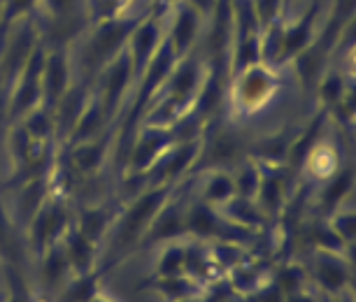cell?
Listing matches in <instances>:
<instances>
[{
	"instance_id": "obj_1",
	"label": "cell",
	"mask_w": 356,
	"mask_h": 302,
	"mask_svg": "<svg viewBox=\"0 0 356 302\" xmlns=\"http://www.w3.org/2000/svg\"><path fill=\"white\" fill-rule=\"evenodd\" d=\"M312 277L317 279L321 291L328 295H340L349 284L347 267L338 263V258H333V256L317 260V265H314V270H312Z\"/></svg>"
},
{
	"instance_id": "obj_2",
	"label": "cell",
	"mask_w": 356,
	"mask_h": 302,
	"mask_svg": "<svg viewBox=\"0 0 356 302\" xmlns=\"http://www.w3.org/2000/svg\"><path fill=\"white\" fill-rule=\"evenodd\" d=\"M154 291L165 302H175L184 298H200V295L207 293V288L191 277H186V274H175V277H159L154 281Z\"/></svg>"
},
{
	"instance_id": "obj_3",
	"label": "cell",
	"mask_w": 356,
	"mask_h": 302,
	"mask_svg": "<svg viewBox=\"0 0 356 302\" xmlns=\"http://www.w3.org/2000/svg\"><path fill=\"white\" fill-rule=\"evenodd\" d=\"M58 291L56 302H89L98 293V281L93 274H72Z\"/></svg>"
},
{
	"instance_id": "obj_4",
	"label": "cell",
	"mask_w": 356,
	"mask_h": 302,
	"mask_svg": "<svg viewBox=\"0 0 356 302\" xmlns=\"http://www.w3.org/2000/svg\"><path fill=\"white\" fill-rule=\"evenodd\" d=\"M282 302H317V298L307 295L303 291H293V293H282Z\"/></svg>"
},
{
	"instance_id": "obj_5",
	"label": "cell",
	"mask_w": 356,
	"mask_h": 302,
	"mask_svg": "<svg viewBox=\"0 0 356 302\" xmlns=\"http://www.w3.org/2000/svg\"><path fill=\"white\" fill-rule=\"evenodd\" d=\"M3 302H31V298L26 293H22V291H15V293H8L5 295V300Z\"/></svg>"
},
{
	"instance_id": "obj_6",
	"label": "cell",
	"mask_w": 356,
	"mask_h": 302,
	"mask_svg": "<svg viewBox=\"0 0 356 302\" xmlns=\"http://www.w3.org/2000/svg\"><path fill=\"white\" fill-rule=\"evenodd\" d=\"M221 300H224V298H219V295H214V293L207 291V293L203 295V298L198 300V302H221Z\"/></svg>"
},
{
	"instance_id": "obj_7",
	"label": "cell",
	"mask_w": 356,
	"mask_h": 302,
	"mask_svg": "<svg viewBox=\"0 0 356 302\" xmlns=\"http://www.w3.org/2000/svg\"><path fill=\"white\" fill-rule=\"evenodd\" d=\"M89 302H114V300H112V298H107V295H103V293L98 291V293L93 295V298H91Z\"/></svg>"
},
{
	"instance_id": "obj_8",
	"label": "cell",
	"mask_w": 356,
	"mask_h": 302,
	"mask_svg": "<svg viewBox=\"0 0 356 302\" xmlns=\"http://www.w3.org/2000/svg\"><path fill=\"white\" fill-rule=\"evenodd\" d=\"M31 302H56V298H49V295H38V298H31Z\"/></svg>"
},
{
	"instance_id": "obj_9",
	"label": "cell",
	"mask_w": 356,
	"mask_h": 302,
	"mask_svg": "<svg viewBox=\"0 0 356 302\" xmlns=\"http://www.w3.org/2000/svg\"><path fill=\"white\" fill-rule=\"evenodd\" d=\"M200 298H203V295H200ZM200 298H184V300H175V302H198Z\"/></svg>"
},
{
	"instance_id": "obj_10",
	"label": "cell",
	"mask_w": 356,
	"mask_h": 302,
	"mask_svg": "<svg viewBox=\"0 0 356 302\" xmlns=\"http://www.w3.org/2000/svg\"><path fill=\"white\" fill-rule=\"evenodd\" d=\"M5 295H8V291H0V302L5 300Z\"/></svg>"
}]
</instances>
